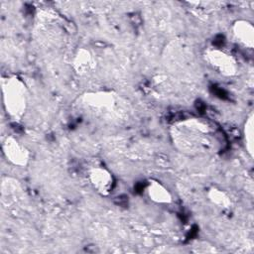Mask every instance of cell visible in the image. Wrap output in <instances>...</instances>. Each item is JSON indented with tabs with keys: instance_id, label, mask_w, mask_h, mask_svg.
Returning a JSON list of instances; mask_svg holds the SVG:
<instances>
[{
	"instance_id": "cell-5",
	"label": "cell",
	"mask_w": 254,
	"mask_h": 254,
	"mask_svg": "<svg viewBox=\"0 0 254 254\" xmlns=\"http://www.w3.org/2000/svg\"><path fill=\"white\" fill-rule=\"evenodd\" d=\"M2 150L7 161L15 166L25 167L29 162V150L18 139L12 136L6 137L3 141Z\"/></svg>"
},
{
	"instance_id": "cell-10",
	"label": "cell",
	"mask_w": 254,
	"mask_h": 254,
	"mask_svg": "<svg viewBox=\"0 0 254 254\" xmlns=\"http://www.w3.org/2000/svg\"><path fill=\"white\" fill-rule=\"evenodd\" d=\"M207 197L210 202L220 208H228L231 205L230 197L227 193L217 188H211L207 191Z\"/></svg>"
},
{
	"instance_id": "cell-8",
	"label": "cell",
	"mask_w": 254,
	"mask_h": 254,
	"mask_svg": "<svg viewBox=\"0 0 254 254\" xmlns=\"http://www.w3.org/2000/svg\"><path fill=\"white\" fill-rule=\"evenodd\" d=\"M146 192L148 197L155 203L169 204L173 201V195L171 191L159 181H149L148 186L146 188Z\"/></svg>"
},
{
	"instance_id": "cell-3",
	"label": "cell",
	"mask_w": 254,
	"mask_h": 254,
	"mask_svg": "<svg viewBox=\"0 0 254 254\" xmlns=\"http://www.w3.org/2000/svg\"><path fill=\"white\" fill-rule=\"evenodd\" d=\"M205 61L218 73L233 76L238 71V64L234 57L219 49H209L204 54Z\"/></svg>"
},
{
	"instance_id": "cell-1",
	"label": "cell",
	"mask_w": 254,
	"mask_h": 254,
	"mask_svg": "<svg viewBox=\"0 0 254 254\" xmlns=\"http://www.w3.org/2000/svg\"><path fill=\"white\" fill-rule=\"evenodd\" d=\"M172 137L181 151L199 153L212 146L214 130L201 119H187L172 127Z\"/></svg>"
},
{
	"instance_id": "cell-7",
	"label": "cell",
	"mask_w": 254,
	"mask_h": 254,
	"mask_svg": "<svg viewBox=\"0 0 254 254\" xmlns=\"http://www.w3.org/2000/svg\"><path fill=\"white\" fill-rule=\"evenodd\" d=\"M232 32L235 39L244 47H254V27L247 20H237L232 25Z\"/></svg>"
},
{
	"instance_id": "cell-2",
	"label": "cell",
	"mask_w": 254,
	"mask_h": 254,
	"mask_svg": "<svg viewBox=\"0 0 254 254\" xmlns=\"http://www.w3.org/2000/svg\"><path fill=\"white\" fill-rule=\"evenodd\" d=\"M3 105L7 114L14 120H19L25 114L28 104V91L25 83L16 76L2 81Z\"/></svg>"
},
{
	"instance_id": "cell-6",
	"label": "cell",
	"mask_w": 254,
	"mask_h": 254,
	"mask_svg": "<svg viewBox=\"0 0 254 254\" xmlns=\"http://www.w3.org/2000/svg\"><path fill=\"white\" fill-rule=\"evenodd\" d=\"M88 181L92 188L100 194L107 195L114 186L112 174L103 167H92L88 170Z\"/></svg>"
},
{
	"instance_id": "cell-9",
	"label": "cell",
	"mask_w": 254,
	"mask_h": 254,
	"mask_svg": "<svg viewBox=\"0 0 254 254\" xmlns=\"http://www.w3.org/2000/svg\"><path fill=\"white\" fill-rule=\"evenodd\" d=\"M95 66L94 58L91 53L86 49H78L74 59L73 67L78 74H86L91 71Z\"/></svg>"
},
{
	"instance_id": "cell-11",
	"label": "cell",
	"mask_w": 254,
	"mask_h": 254,
	"mask_svg": "<svg viewBox=\"0 0 254 254\" xmlns=\"http://www.w3.org/2000/svg\"><path fill=\"white\" fill-rule=\"evenodd\" d=\"M244 141L247 152L252 157L254 150V121L252 114L248 117L244 125Z\"/></svg>"
},
{
	"instance_id": "cell-4",
	"label": "cell",
	"mask_w": 254,
	"mask_h": 254,
	"mask_svg": "<svg viewBox=\"0 0 254 254\" xmlns=\"http://www.w3.org/2000/svg\"><path fill=\"white\" fill-rule=\"evenodd\" d=\"M82 103L96 113L111 115L118 105V100L110 92H92L82 96Z\"/></svg>"
}]
</instances>
